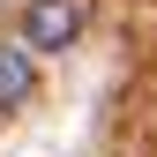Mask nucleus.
<instances>
[{"mask_svg": "<svg viewBox=\"0 0 157 157\" xmlns=\"http://www.w3.org/2000/svg\"><path fill=\"white\" fill-rule=\"evenodd\" d=\"M90 30V0H30L23 8V45L30 52H67Z\"/></svg>", "mask_w": 157, "mask_h": 157, "instance_id": "1", "label": "nucleus"}, {"mask_svg": "<svg viewBox=\"0 0 157 157\" xmlns=\"http://www.w3.org/2000/svg\"><path fill=\"white\" fill-rule=\"evenodd\" d=\"M30 105V45H0V112Z\"/></svg>", "mask_w": 157, "mask_h": 157, "instance_id": "2", "label": "nucleus"}]
</instances>
